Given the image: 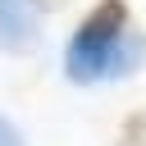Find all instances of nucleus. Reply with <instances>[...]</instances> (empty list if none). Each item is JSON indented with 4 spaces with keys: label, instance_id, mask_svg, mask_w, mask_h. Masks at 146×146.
<instances>
[{
    "label": "nucleus",
    "instance_id": "nucleus-1",
    "mask_svg": "<svg viewBox=\"0 0 146 146\" xmlns=\"http://www.w3.org/2000/svg\"><path fill=\"white\" fill-rule=\"evenodd\" d=\"M146 64V36L132 27L128 0H96L64 46V78L78 87L119 82Z\"/></svg>",
    "mask_w": 146,
    "mask_h": 146
},
{
    "label": "nucleus",
    "instance_id": "nucleus-2",
    "mask_svg": "<svg viewBox=\"0 0 146 146\" xmlns=\"http://www.w3.org/2000/svg\"><path fill=\"white\" fill-rule=\"evenodd\" d=\"M41 46V9L27 0H0V50L27 55Z\"/></svg>",
    "mask_w": 146,
    "mask_h": 146
},
{
    "label": "nucleus",
    "instance_id": "nucleus-3",
    "mask_svg": "<svg viewBox=\"0 0 146 146\" xmlns=\"http://www.w3.org/2000/svg\"><path fill=\"white\" fill-rule=\"evenodd\" d=\"M119 146H146V110H132L119 128Z\"/></svg>",
    "mask_w": 146,
    "mask_h": 146
},
{
    "label": "nucleus",
    "instance_id": "nucleus-4",
    "mask_svg": "<svg viewBox=\"0 0 146 146\" xmlns=\"http://www.w3.org/2000/svg\"><path fill=\"white\" fill-rule=\"evenodd\" d=\"M0 146H27V141H23V132H18L5 114H0Z\"/></svg>",
    "mask_w": 146,
    "mask_h": 146
},
{
    "label": "nucleus",
    "instance_id": "nucleus-5",
    "mask_svg": "<svg viewBox=\"0 0 146 146\" xmlns=\"http://www.w3.org/2000/svg\"><path fill=\"white\" fill-rule=\"evenodd\" d=\"M27 5H36V9L46 14V9H59V5H68V0H27Z\"/></svg>",
    "mask_w": 146,
    "mask_h": 146
}]
</instances>
